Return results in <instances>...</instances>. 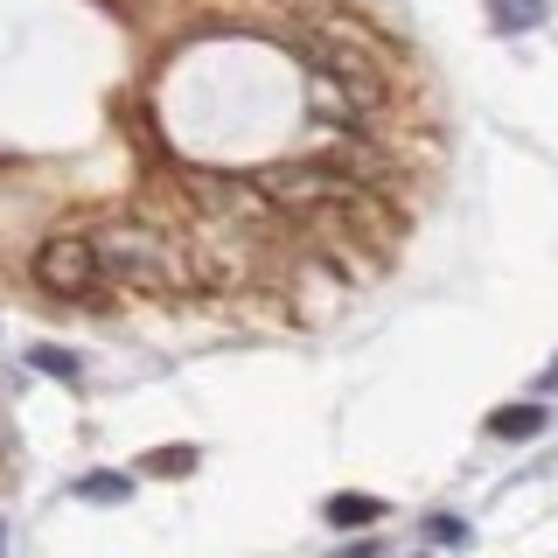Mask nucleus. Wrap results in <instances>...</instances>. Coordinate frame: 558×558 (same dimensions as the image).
I'll list each match as a JSON object with an SVG mask.
<instances>
[{
	"label": "nucleus",
	"mask_w": 558,
	"mask_h": 558,
	"mask_svg": "<svg viewBox=\"0 0 558 558\" xmlns=\"http://www.w3.org/2000/svg\"><path fill=\"white\" fill-rule=\"evenodd\" d=\"M35 279H43V293H57V301H92V293L105 287V252L84 231L43 238V252H35Z\"/></svg>",
	"instance_id": "f03ea898"
},
{
	"label": "nucleus",
	"mask_w": 558,
	"mask_h": 558,
	"mask_svg": "<svg viewBox=\"0 0 558 558\" xmlns=\"http://www.w3.org/2000/svg\"><path fill=\"white\" fill-rule=\"evenodd\" d=\"M307 92H314V119H328V126H342V133H356L363 112L377 105L363 77H349V70H336V77H328L322 63H307Z\"/></svg>",
	"instance_id": "7ed1b4c3"
},
{
	"label": "nucleus",
	"mask_w": 558,
	"mask_h": 558,
	"mask_svg": "<svg viewBox=\"0 0 558 558\" xmlns=\"http://www.w3.org/2000/svg\"><path fill=\"white\" fill-rule=\"evenodd\" d=\"M384 502L377 496H363V488H342V496H328V523L336 531H363V523H377Z\"/></svg>",
	"instance_id": "20e7f679"
},
{
	"label": "nucleus",
	"mask_w": 558,
	"mask_h": 558,
	"mask_svg": "<svg viewBox=\"0 0 558 558\" xmlns=\"http://www.w3.org/2000/svg\"><path fill=\"white\" fill-rule=\"evenodd\" d=\"M426 537H447V545H461L468 523H461V517H426Z\"/></svg>",
	"instance_id": "1a4fd4ad"
},
{
	"label": "nucleus",
	"mask_w": 558,
	"mask_h": 558,
	"mask_svg": "<svg viewBox=\"0 0 558 558\" xmlns=\"http://www.w3.org/2000/svg\"><path fill=\"white\" fill-rule=\"evenodd\" d=\"M252 189L279 209H322V203H349L356 196V168L336 161H287V168H258Z\"/></svg>",
	"instance_id": "f257e3e1"
},
{
	"label": "nucleus",
	"mask_w": 558,
	"mask_h": 558,
	"mask_svg": "<svg viewBox=\"0 0 558 558\" xmlns=\"http://www.w3.org/2000/svg\"><path fill=\"white\" fill-rule=\"evenodd\" d=\"M35 371H57V377H77V356H70V349H35Z\"/></svg>",
	"instance_id": "6e6552de"
},
{
	"label": "nucleus",
	"mask_w": 558,
	"mask_h": 558,
	"mask_svg": "<svg viewBox=\"0 0 558 558\" xmlns=\"http://www.w3.org/2000/svg\"><path fill=\"white\" fill-rule=\"evenodd\" d=\"M488 433H496V440H531V433H545V405H510V412H488Z\"/></svg>",
	"instance_id": "39448f33"
},
{
	"label": "nucleus",
	"mask_w": 558,
	"mask_h": 558,
	"mask_svg": "<svg viewBox=\"0 0 558 558\" xmlns=\"http://www.w3.org/2000/svg\"><path fill=\"white\" fill-rule=\"evenodd\" d=\"M488 14H496L502 35H531L537 22H545V8H537V0H488Z\"/></svg>",
	"instance_id": "423d86ee"
},
{
	"label": "nucleus",
	"mask_w": 558,
	"mask_h": 558,
	"mask_svg": "<svg viewBox=\"0 0 558 558\" xmlns=\"http://www.w3.org/2000/svg\"><path fill=\"white\" fill-rule=\"evenodd\" d=\"M84 496H98V502H126V496H133V482H126V475H92V482H84Z\"/></svg>",
	"instance_id": "0eeeda50"
},
{
	"label": "nucleus",
	"mask_w": 558,
	"mask_h": 558,
	"mask_svg": "<svg viewBox=\"0 0 558 558\" xmlns=\"http://www.w3.org/2000/svg\"><path fill=\"white\" fill-rule=\"evenodd\" d=\"M0 551H8V531H0Z\"/></svg>",
	"instance_id": "9b49d317"
},
{
	"label": "nucleus",
	"mask_w": 558,
	"mask_h": 558,
	"mask_svg": "<svg viewBox=\"0 0 558 558\" xmlns=\"http://www.w3.org/2000/svg\"><path fill=\"white\" fill-rule=\"evenodd\" d=\"M545 391H558V356H551V371H545Z\"/></svg>",
	"instance_id": "9d476101"
}]
</instances>
